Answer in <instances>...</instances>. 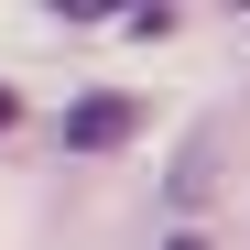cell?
I'll use <instances>...</instances> for the list:
<instances>
[{
    "mask_svg": "<svg viewBox=\"0 0 250 250\" xmlns=\"http://www.w3.org/2000/svg\"><path fill=\"white\" fill-rule=\"evenodd\" d=\"M55 131H65V152H131V142H142V98H120V87H87V98L55 120Z\"/></svg>",
    "mask_w": 250,
    "mask_h": 250,
    "instance_id": "obj_1",
    "label": "cell"
},
{
    "mask_svg": "<svg viewBox=\"0 0 250 250\" xmlns=\"http://www.w3.org/2000/svg\"><path fill=\"white\" fill-rule=\"evenodd\" d=\"M0 131H22V98H11V87H0Z\"/></svg>",
    "mask_w": 250,
    "mask_h": 250,
    "instance_id": "obj_2",
    "label": "cell"
}]
</instances>
